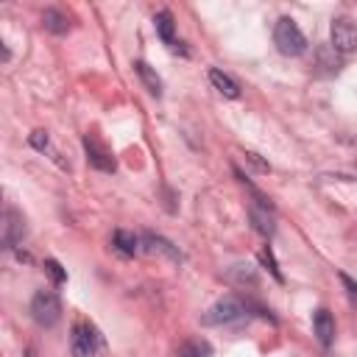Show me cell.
I'll return each instance as SVG.
<instances>
[{
	"label": "cell",
	"mask_w": 357,
	"mask_h": 357,
	"mask_svg": "<svg viewBox=\"0 0 357 357\" xmlns=\"http://www.w3.org/2000/svg\"><path fill=\"white\" fill-rule=\"evenodd\" d=\"M251 192H254V201H251V206H248L251 226H254V231H257V234H262V237H273V231H276L273 206H271V201H268L265 195H259L254 187H251Z\"/></svg>",
	"instance_id": "5"
},
{
	"label": "cell",
	"mask_w": 357,
	"mask_h": 357,
	"mask_svg": "<svg viewBox=\"0 0 357 357\" xmlns=\"http://www.w3.org/2000/svg\"><path fill=\"white\" fill-rule=\"evenodd\" d=\"M178 357H212V346H209L206 340L195 337V340H187V343H181V349H178Z\"/></svg>",
	"instance_id": "17"
},
{
	"label": "cell",
	"mask_w": 357,
	"mask_h": 357,
	"mask_svg": "<svg viewBox=\"0 0 357 357\" xmlns=\"http://www.w3.org/2000/svg\"><path fill=\"white\" fill-rule=\"evenodd\" d=\"M25 231H28V226H25L22 212H17L14 206H8L3 212V248L6 251L17 248L22 243V237H25Z\"/></svg>",
	"instance_id": "8"
},
{
	"label": "cell",
	"mask_w": 357,
	"mask_h": 357,
	"mask_svg": "<svg viewBox=\"0 0 357 357\" xmlns=\"http://www.w3.org/2000/svg\"><path fill=\"white\" fill-rule=\"evenodd\" d=\"M70 349H73V357H95V351L103 349V337H100L98 326L89 321H75Z\"/></svg>",
	"instance_id": "4"
},
{
	"label": "cell",
	"mask_w": 357,
	"mask_h": 357,
	"mask_svg": "<svg viewBox=\"0 0 357 357\" xmlns=\"http://www.w3.org/2000/svg\"><path fill=\"white\" fill-rule=\"evenodd\" d=\"M42 25H45L50 33H67V31H70V20H67V14L59 11V8H45Z\"/></svg>",
	"instance_id": "15"
},
{
	"label": "cell",
	"mask_w": 357,
	"mask_h": 357,
	"mask_svg": "<svg viewBox=\"0 0 357 357\" xmlns=\"http://www.w3.org/2000/svg\"><path fill=\"white\" fill-rule=\"evenodd\" d=\"M153 28H156V33H159V39H162L165 45H176V39H173L176 25H173V14H170L167 8L153 17Z\"/></svg>",
	"instance_id": "16"
},
{
	"label": "cell",
	"mask_w": 357,
	"mask_h": 357,
	"mask_svg": "<svg viewBox=\"0 0 357 357\" xmlns=\"http://www.w3.org/2000/svg\"><path fill=\"white\" fill-rule=\"evenodd\" d=\"M31 318L39 326H45V329L56 326L59 318H61V301H59V296L53 290H36L33 298H31Z\"/></svg>",
	"instance_id": "3"
},
{
	"label": "cell",
	"mask_w": 357,
	"mask_h": 357,
	"mask_svg": "<svg viewBox=\"0 0 357 357\" xmlns=\"http://www.w3.org/2000/svg\"><path fill=\"white\" fill-rule=\"evenodd\" d=\"M245 159H248L259 173H268V170H271V165H268V162H262V159H259V153H254V151H245Z\"/></svg>",
	"instance_id": "23"
},
{
	"label": "cell",
	"mask_w": 357,
	"mask_h": 357,
	"mask_svg": "<svg viewBox=\"0 0 357 357\" xmlns=\"http://www.w3.org/2000/svg\"><path fill=\"white\" fill-rule=\"evenodd\" d=\"M84 153H86V162L100 170V173H114L117 162L112 156V151L106 148V142L98 137V134H84Z\"/></svg>",
	"instance_id": "7"
},
{
	"label": "cell",
	"mask_w": 357,
	"mask_h": 357,
	"mask_svg": "<svg viewBox=\"0 0 357 357\" xmlns=\"http://www.w3.org/2000/svg\"><path fill=\"white\" fill-rule=\"evenodd\" d=\"M273 45L282 56H301L307 50V39L293 17H279L273 25Z\"/></svg>",
	"instance_id": "2"
},
{
	"label": "cell",
	"mask_w": 357,
	"mask_h": 357,
	"mask_svg": "<svg viewBox=\"0 0 357 357\" xmlns=\"http://www.w3.org/2000/svg\"><path fill=\"white\" fill-rule=\"evenodd\" d=\"M226 282H231V284H237V287H245V284H257L259 282V276H257V268L254 265H248V262H237V265H231L229 271H226Z\"/></svg>",
	"instance_id": "12"
},
{
	"label": "cell",
	"mask_w": 357,
	"mask_h": 357,
	"mask_svg": "<svg viewBox=\"0 0 357 357\" xmlns=\"http://www.w3.org/2000/svg\"><path fill=\"white\" fill-rule=\"evenodd\" d=\"M139 245H142V240H139L134 231L117 229V231L112 234V248H114L120 257H134V254L139 251Z\"/></svg>",
	"instance_id": "11"
},
{
	"label": "cell",
	"mask_w": 357,
	"mask_h": 357,
	"mask_svg": "<svg viewBox=\"0 0 357 357\" xmlns=\"http://www.w3.org/2000/svg\"><path fill=\"white\" fill-rule=\"evenodd\" d=\"M329 42L335 53H354L357 50V25L351 17H335L329 28Z\"/></svg>",
	"instance_id": "6"
},
{
	"label": "cell",
	"mask_w": 357,
	"mask_h": 357,
	"mask_svg": "<svg viewBox=\"0 0 357 357\" xmlns=\"http://www.w3.org/2000/svg\"><path fill=\"white\" fill-rule=\"evenodd\" d=\"M315 59H318V67H324V73H337L340 70V61H337V53L332 50V45L329 47H318Z\"/></svg>",
	"instance_id": "18"
},
{
	"label": "cell",
	"mask_w": 357,
	"mask_h": 357,
	"mask_svg": "<svg viewBox=\"0 0 357 357\" xmlns=\"http://www.w3.org/2000/svg\"><path fill=\"white\" fill-rule=\"evenodd\" d=\"M340 282H343V287H346V293H349V298L357 304V282L349 276V273H340Z\"/></svg>",
	"instance_id": "22"
},
{
	"label": "cell",
	"mask_w": 357,
	"mask_h": 357,
	"mask_svg": "<svg viewBox=\"0 0 357 357\" xmlns=\"http://www.w3.org/2000/svg\"><path fill=\"white\" fill-rule=\"evenodd\" d=\"M312 332H315V337H318V343L324 349L332 346V340H335V318H332L329 310H324V307L315 310V315H312Z\"/></svg>",
	"instance_id": "10"
},
{
	"label": "cell",
	"mask_w": 357,
	"mask_h": 357,
	"mask_svg": "<svg viewBox=\"0 0 357 357\" xmlns=\"http://www.w3.org/2000/svg\"><path fill=\"white\" fill-rule=\"evenodd\" d=\"M251 310H257L254 301L240 298V296H223L218 298L201 318L204 326H231V324H243L251 318Z\"/></svg>",
	"instance_id": "1"
},
{
	"label": "cell",
	"mask_w": 357,
	"mask_h": 357,
	"mask_svg": "<svg viewBox=\"0 0 357 357\" xmlns=\"http://www.w3.org/2000/svg\"><path fill=\"white\" fill-rule=\"evenodd\" d=\"M209 81H212V86L223 95V98H240V86H237V81L231 78V75H226L223 70H218V67H212L209 70Z\"/></svg>",
	"instance_id": "13"
},
{
	"label": "cell",
	"mask_w": 357,
	"mask_h": 357,
	"mask_svg": "<svg viewBox=\"0 0 357 357\" xmlns=\"http://www.w3.org/2000/svg\"><path fill=\"white\" fill-rule=\"evenodd\" d=\"M134 73L139 75V81L145 84V89H148L151 95H156V98L162 95V78L156 75V70H153L148 61H142V59H139V61H134Z\"/></svg>",
	"instance_id": "14"
},
{
	"label": "cell",
	"mask_w": 357,
	"mask_h": 357,
	"mask_svg": "<svg viewBox=\"0 0 357 357\" xmlns=\"http://www.w3.org/2000/svg\"><path fill=\"white\" fill-rule=\"evenodd\" d=\"M45 273L53 279V284H64V282H67V271H64V268H61V262H59V259H53V257H50V259H45Z\"/></svg>",
	"instance_id": "19"
},
{
	"label": "cell",
	"mask_w": 357,
	"mask_h": 357,
	"mask_svg": "<svg viewBox=\"0 0 357 357\" xmlns=\"http://www.w3.org/2000/svg\"><path fill=\"white\" fill-rule=\"evenodd\" d=\"M28 142H31V148H36V151H47L50 148V139H47V131H33L31 137H28Z\"/></svg>",
	"instance_id": "21"
},
{
	"label": "cell",
	"mask_w": 357,
	"mask_h": 357,
	"mask_svg": "<svg viewBox=\"0 0 357 357\" xmlns=\"http://www.w3.org/2000/svg\"><path fill=\"white\" fill-rule=\"evenodd\" d=\"M139 240H142V251H148V254H159V257H167V259H173V262H181V259H184L181 251H178L170 240H165L162 234L145 231Z\"/></svg>",
	"instance_id": "9"
},
{
	"label": "cell",
	"mask_w": 357,
	"mask_h": 357,
	"mask_svg": "<svg viewBox=\"0 0 357 357\" xmlns=\"http://www.w3.org/2000/svg\"><path fill=\"white\" fill-rule=\"evenodd\" d=\"M259 259H262V265H268V271L273 273V279H276V282H284V276H282V271H279V265H276V259H273L271 248H262V251H259Z\"/></svg>",
	"instance_id": "20"
}]
</instances>
